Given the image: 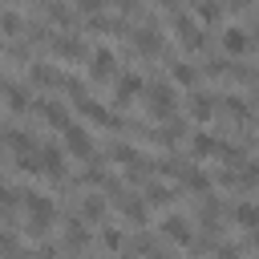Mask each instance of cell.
Returning a JSON list of instances; mask_svg holds the SVG:
<instances>
[{
	"instance_id": "6da1fadb",
	"label": "cell",
	"mask_w": 259,
	"mask_h": 259,
	"mask_svg": "<svg viewBox=\"0 0 259 259\" xmlns=\"http://www.w3.org/2000/svg\"><path fill=\"white\" fill-rule=\"evenodd\" d=\"M170 28H174V40L186 49V53H202L210 40H206V32H202V24L190 16V12H182V8H174L170 12Z\"/></svg>"
},
{
	"instance_id": "7a4b0ae2",
	"label": "cell",
	"mask_w": 259,
	"mask_h": 259,
	"mask_svg": "<svg viewBox=\"0 0 259 259\" xmlns=\"http://www.w3.org/2000/svg\"><path fill=\"white\" fill-rule=\"evenodd\" d=\"M142 93H146V109H150V117H154V121L174 117V109H178V93H174V85H170V81H154V85H146Z\"/></svg>"
},
{
	"instance_id": "3957f363",
	"label": "cell",
	"mask_w": 259,
	"mask_h": 259,
	"mask_svg": "<svg viewBox=\"0 0 259 259\" xmlns=\"http://www.w3.org/2000/svg\"><path fill=\"white\" fill-rule=\"evenodd\" d=\"M130 40H134V53L138 57H146V61H158L162 53H166V36L158 32V24H138V28H130Z\"/></svg>"
},
{
	"instance_id": "277c9868",
	"label": "cell",
	"mask_w": 259,
	"mask_h": 259,
	"mask_svg": "<svg viewBox=\"0 0 259 259\" xmlns=\"http://www.w3.org/2000/svg\"><path fill=\"white\" fill-rule=\"evenodd\" d=\"M61 138H65V158L89 162V158L97 154V146H93V138H89V130H85L81 121H65V125H61Z\"/></svg>"
},
{
	"instance_id": "5b68a950",
	"label": "cell",
	"mask_w": 259,
	"mask_h": 259,
	"mask_svg": "<svg viewBox=\"0 0 259 259\" xmlns=\"http://www.w3.org/2000/svg\"><path fill=\"white\" fill-rule=\"evenodd\" d=\"M113 69H117V57H113V49H97V53H85V77L93 81V85H105L109 77H113Z\"/></svg>"
},
{
	"instance_id": "8992f818",
	"label": "cell",
	"mask_w": 259,
	"mask_h": 259,
	"mask_svg": "<svg viewBox=\"0 0 259 259\" xmlns=\"http://www.w3.org/2000/svg\"><path fill=\"white\" fill-rule=\"evenodd\" d=\"M73 105H77V109H81L89 121H97V125H105V130H125L121 113H117V109H109V105H101V101H93L89 93H85V97H77Z\"/></svg>"
},
{
	"instance_id": "52a82bcc",
	"label": "cell",
	"mask_w": 259,
	"mask_h": 259,
	"mask_svg": "<svg viewBox=\"0 0 259 259\" xmlns=\"http://www.w3.org/2000/svg\"><path fill=\"white\" fill-rule=\"evenodd\" d=\"M158 235L170 239V243L182 247V251H190V243H194V227H190V219H182V214H166V219L158 223Z\"/></svg>"
},
{
	"instance_id": "ba28073f",
	"label": "cell",
	"mask_w": 259,
	"mask_h": 259,
	"mask_svg": "<svg viewBox=\"0 0 259 259\" xmlns=\"http://www.w3.org/2000/svg\"><path fill=\"white\" fill-rule=\"evenodd\" d=\"M45 45H49V53H53L57 61H85V53H89L85 40H81L77 32H65V36L57 32V36H49Z\"/></svg>"
},
{
	"instance_id": "9c48e42d",
	"label": "cell",
	"mask_w": 259,
	"mask_h": 259,
	"mask_svg": "<svg viewBox=\"0 0 259 259\" xmlns=\"http://www.w3.org/2000/svg\"><path fill=\"white\" fill-rule=\"evenodd\" d=\"M36 162H40V174H45V178H53V182L69 174L65 150H61V146H53V142H49V146H40V142H36Z\"/></svg>"
},
{
	"instance_id": "30bf717a",
	"label": "cell",
	"mask_w": 259,
	"mask_h": 259,
	"mask_svg": "<svg viewBox=\"0 0 259 259\" xmlns=\"http://www.w3.org/2000/svg\"><path fill=\"white\" fill-rule=\"evenodd\" d=\"M89 243H93V231H89V223H81V219H69V223H65V231H61V243H57V247H61L65 255H77V251H85Z\"/></svg>"
},
{
	"instance_id": "8fae6325",
	"label": "cell",
	"mask_w": 259,
	"mask_h": 259,
	"mask_svg": "<svg viewBox=\"0 0 259 259\" xmlns=\"http://www.w3.org/2000/svg\"><path fill=\"white\" fill-rule=\"evenodd\" d=\"M142 89H146L142 73H121V77L113 81V109H125V105H134V101L142 97Z\"/></svg>"
},
{
	"instance_id": "7c38bea8",
	"label": "cell",
	"mask_w": 259,
	"mask_h": 259,
	"mask_svg": "<svg viewBox=\"0 0 259 259\" xmlns=\"http://www.w3.org/2000/svg\"><path fill=\"white\" fill-rule=\"evenodd\" d=\"M28 113H36L45 125H53V130H61L65 121H69V109H65V101H57V97H32V109Z\"/></svg>"
},
{
	"instance_id": "4fadbf2b",
	"label": "cell",
	"mask_w": 259,
	"mask_h": 259,
	"mask_svg": "<svg viewBox=\"0 0 259 259\" xmlns=\"http://www.w3.org/2000/svg\"><path fill=\"white\" fill-rule=\"evenodd\" d=\"M174 174H178V182H182V190H190V194H198V198L214 190V182H210V174H206V170H198V166H190V162H178V170H174Z\"/></svg>"
},
{
	"instance_id": "5bb4252c",
	"label": "cell",
	"mask_w": 259,
	"mask_h": 259,
	"mask_svg": "<svg viewBox=\"0 0 259 259\" xmlns=\"http://www.w3.org/2000/svg\"><path fill=\"white\" fill-rule=\"evenodd\" d=\"M0 97H4L8 113H28L32 109V89H24V85H16L8 77H0Z\"/></svg>"
},
{
	"instance_id": "9a60e30c",
	"label": "cell",
	"mask_w": 259,
	"mask_h": 259,
	"mask_svg": "<svg viewBox=\"0 0 259 259\" xmlns=\"http://www.w3.org/2000/svg\"><path fill=\"white\" fill-rule=\"evenodd\" d=\"M61 69L57 65H49V61H28V85H36V89H61Z\"/></svg>"
},
{
	"instance_id": "2e32d148",
	"label": "cell",
	"mask_w": 259,
	"mask_h": 259,
	"mask_svg": "<svg viewBox=\"0 0 259 259\" xmlns=\"http://www.w3.org/2000/svg\"><path fill=\"white\" fill-rule=\"evenodd\" d=\"M219 45H223L227 57H243V53H251V32L239 28V24H227L223 36H219Z\"/></svg>"
},
{
	"instance_id": "e0dca14e",
	"label": "cell",
	"mask_w": 259,
	"mask_h": 259,
	"mask_svg": "<svg viewBox=\"0 0 259 259\" xmlns=\"http://www.w3.org/2000/svg\"><path fill=\"white\" fill-rule=\"evenodd\" d=\"M85 28H89V32H105V36H125V40H130V24H125L121 16H101V12H93V16H85Z\"/></svg>"
},
{
	"instance_id": "ac0fdd59",
	"label": "cell",
	"mask_w": 259,
	"mask_h": 259,
	"mask_svg": "<svg viewBox=\"0 0 259 259\" xmlns=\"http://www.w3.org/2000/svg\"><path fill=\"white\" fill-rule=\"evenodd\" d=\"M105 214H109V202H105V194L89 190V194L81 198V214H77V219H81V223H89V227H97Z\"/></svg>"
},
{
	"instance_id": "d6986e66",
	"label": "cell",
	"mask_w": 259,
	"mask_h": 259,
	"mask_svg": "<svg viewBox=\"0 0 259 259\" xmlns=\"http://www.w3.org/2000/svg\"><path fill=\"white\" fill-rule=\"evenodd\" d=\"M174 198H178V186H166V182L146 178V194H142L146 206H174Z\"/></svg>"
},
{
	"instance_id": "ffe728a7",
	"label": "cell",
	"mask_w": 259,
	"mask_h": 259,
	"mask_svg": "<svg viewBox=\"0 0 259 259\" xmlns=\"http://www.w3.org/2000/svg\"><path fill=\"white\" fill-rule=\"evenodd\" d=\"M223 219H231L239 231H255V223H259V210H255V202H251V198H243V202L227 206V214H223Z\"/></svg>"
},
{
	"instance_id": "44dd1931",
	"label": "cell",
	"mask_w": 259,
	"mask_h": 259,
	"mask_svg": "<svg viewBox=\"0 0 259 259\" xmlns=\"http://www.w3.org/2000/svg\"><path fill=\"white\" fill-rule=\"evenodd\" d=\"M214 97L219 93H190V101H186L190 121H214Z\"/></svg>"
},
{
	"instance_id": "7402d4cb",
	"label": "cell",
	"mask_w": 259,
	"mask_h": 259,
	"mask_svg": "<svg viewBox=\"0 0 259 259\" xmlns=\"http://www.w3.org/2000/svg\"><path fill=\"white\" fill-rule=\"evenodd\" d=\"M4 146H8L16 158H24V154L36 150V134H28V130H4Z\"/></svg>"
},
{
	"instance_id": "603a6c76",
	"label": "cell",
	"mask_w": 259,
	"mask_h": 259,
	"mask_svg": "<svg viewBox=\"0 0 259 259\" xmlns=\"http://www.w3.org/2000/svg\"><path fill=\"white\" fill-rule=\"evenodd\" d=\"M219 146H223V142H219L214 134H206V130H202V134H194V138L186 142L190 158H219Z\"/></svg>"
},
{
	"instance_id": "cb8c5ba5",
	"label": "cell",
	"mask_w": 259,
	"mask_h": 259,
	"mask_svg": "<svg viewBox=\"0 0 259 259\" xmlns=\"http://www.w3.org/2000/svg\"><path fill=\"white\" fill-rule=\"evenodd\" d=\"M40 4H45V16L53 24H61V28H73L77 24V8H69L65 0H40Z\"/></svg>"
},
{
	"instance_id": "d4e9b609",
	"label": "cell",
	"mask_w": 259,
	"mask_h": 259,
	"mask_svg": "<svg viewBox=\"0 0 259 259\" xmlns=\"http://www.w3.org/2000/svg\"><path fill=\"white\" fill-rule=\"evenodd\" d=\"M194 81H198V69L190 61H170V85L174 89H194Z\"/></svg>"
},
{
	"instance_id": "484cf974",
	"label": "cell",
	"mask_w": 259,
	"mask_h": 259,
	"mask_svg": "<svg viewBox=\"0 0 259 259\" xmlns=\"http://www.w3.org/2000/svg\"><path fill=\"white\" fill-rule=\"evenodd\" d=\"M194 4V16L202 20V24H214V20H223V12H227V0H190Z\"/></svg>"
},
{
	"instance_id": "4316f807",
	"label": "cell",
	"mask_w": 259,
	"mask_h": 259,
	"mask_svg": "<svg viewBox=\"0 0 259 259\" xmlns=\"http://www.w3.org/2000/svg\"><path fill=\"white\" fill-rule=\"evenodd\" d=\"M109 158H113V162H117V166L125 170V166H134V162H142L146 154H142L138 146H125V142H113V146H109Z\"/></svg>"
},
{
	"instance_id": "83f0119b",
	"label": "cell",
	"mask_w": 259,
	"mask_h": 259,
	"mask_svg": "<svg viewBox=\"0 0 259 259\" xmlns=\"http://www.w3.org/2000/svg\"><path fill=\"white\" fill-rule=\"evenodd\" d=\"M97 227H101L97 243H101L105 251H121V247H125V231H121V227H109V223H97Z\"/></svg>"
},
{
	"instance_id": "f1b7e54d",
	"label": "cell",
	"mask_w": 259,
	"mask_h": 259,
	"mask_svg": "<svg viewBox=\"0 0 259 259\" xmlns=\"http://www.w3.org/2000/svg\"><path fill=\"white\" fill-rule=\"evenodd\" d=\"M24 32V16L12 8H0V36H20Z\"/></svg>"
},
{
	"instance_id": "f546056e",
	"label": "cell",
	"mask_w": 259,
	"mask_h": 259,
	"mask_svg": "<svg viewBox=\"0 0 259 259\" xmlns=\"http://www.w3.org/2000/svg\"><path fill=\"white\" fill-rule=\"evenodd\" d=\"M16 251H20V239H16L12 231H0V255L8 259V255H16Z\"/></svg>"
},
{
	"instance_id": "4dcf8cb0",
	"label": "cell",
	"mask_w": 259,
	"mask_h": 259,
	"mask_svg": "<svg viewBox=\"0 0 259 259\" xmlns=\"http://www.w3.org/2000/svg\"><path fill=\"white\" fill-rule=\"evenodd\" d=\"M121 16H134V12H142V0H109Z\"/></svg>"
},
{
	"instance_id": "1f68e13d",
	"label": "cell",
	"mask_w": 259,
	"mask_h": 259,
	"mask_svg": "<svg viewBox=\"0 0 259 259\" xmlns=\"http://www.w3.org/2000/svg\"><path fill=\"white\" fill-rule=\"evenodd\" d=\"M150 4H154V8H166V12H174V8H178V0H150Z\"/></svg>"
}]
</instances>
